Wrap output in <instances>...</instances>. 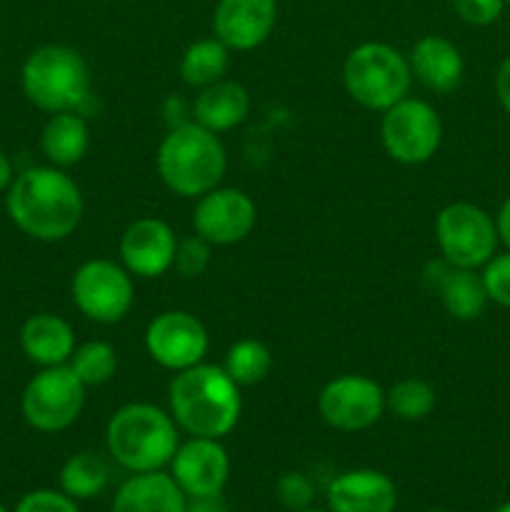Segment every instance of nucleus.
Wrapping results in <instances>:
<instances>
[{"label":"nucleus","instance_id":"1","mask_svg":"<svg viewBox=\"0 0 510 512\" xmlns=\"http://www.w3.org/2000/svg\"><path fill=\"white\" fill-rule=\"evenodd\" d=\"M15 228L43 243L70 238L83 218L78 183L55 165H38L18 173L5 195Z\"/></svg>","mask_w":510,"mask_h":512},{"label":"nucleus","instance_id":"2","mask_svg":"<svg viewBox=\"0 0 510 512\" xmlns=\"http://www.w3.org/2000/svg\"><path fill=\"white\" fill-rule=\"evenodd\" d=\"M170 415L190 438L220 440L233 433L243 400L240 385L218 365L198 363L175 373L168 388Z\"/></svg>","mask_w":510,"mask_h":512},{"label":"nucleus","instance_id":"3","mask_svg":"<svg viewBox=\"0 0 510 512\" xmlns=\"http://www.w3.org/2000/svg\"><path fill=\"white\" fill-rule=\"evenodd\" d=\"M155 165L165 188L180 198H200L218 188L228 158L218 133H210L193 120L173 128L160 140Z\"/></svg>","mask_w":510,"mask_h":512},{"label":"nucleus","instance_id":"4","mask_svg":"<svg viewBox=\"0 0 510 512\" xmlns=\"http://www.w3.org/2000/svg\"><path fill=\"white\" fill-rule=\"evenodd\" d=\"M105 443L115 463L130 473L163 470L180 445L178 425L155 405L130 403L110 415Z\"/></svg>","mask_w":510,"mask_h":512},{"label":"nucleus","instance_id":"5","mask_svg":"<svg viewBox=\"0 0 510 512\" xmlns=\"http://www.w3.org/2000/svg\"><path fill=\"white\" fill-rule=\"evenodd\" d=\"M23 93L45 113H68L83 108L90 90L88 63L68 45H43L25 58L20 70Z\"/></svg>","mask_w":510,"mask_h":512},{"label":"nucleus","instance_id":"6","mask_svg":"<svg viewBox=\"0 0 510 512\" xmlns=\"http://www.w3.org/2000/svg\"><path fill=\"white\" fill-rule=\"evenodd\" d=\"M343 83L350 98L368 110L385 113L408 98L413 70L408 58L388 43H363L353 48L343 65Z\"/></svg>","mask_w":510,"mask_h":512},{"label":"nucleus","instance_id":"7","mask_svg":"<svg viewBox=\"0 0 510 512\" xmlns=\"http://www.w3.org/2000/svg\"><path fill=\"white\" fill-rule=\"evenodd\" d=\"M435 243L455 268L478 270L498 253L495 218L473 203H450L435 215Z\"/></svg>","mask_w":510,"mask_h":512},{"label":"nucleus","instance_id":"8","mask_svg":"<svg viewBox=\"0 0 510 512\" xmlns=\"http://www.w3.org/2000/svg\"><path fill=\"white\" fill-rule=\"evenodd\" d=\"M383 148L395 163L423 165L443 143V123L438 110L418 98H403L383 113L380 123Z\"/></svg>","mask_w":510,"mask_h":512},{"label":"nucleus","instance_id":"9","mask_svg":"<svg viewBox=\"0 0 510 512\" xmlns=\"http://www.w3.org/2000/svg\"><path fill=\"white\" fill-rule=\"evenodd\" d=\"M85 405V385L68 365L43 368L23 390V418L40 433H60L80 418Z\"/></svg>","mask_w":510,"mask_h":512},{"label":"nucleus","instance_id":"10","mask_svg":"<svg viewBox=\"0 0 510 512\" xmlns=\"http://www.w3.org/2000/svg\"><path fill=\"white\" fill-rule=\"evenodd\" d=\"M70 295L75 308L93 323H120L133 308V275L113 260H88L75 270Z\"/></svg>","mask_w":510,"mask_h":512},{"label":"nucleus","instance_id":"11","mask_svg":"<svg viewBox=\"0 0 510 512\" xmlns=\"http://www.w3.org/2000/svg\"><path fill=\"white\" fill-rule=\"evenodd\" d=\"M385 410V393L373 378L340 375L318 395V413L330 428L340 433H360L380 420Z\"/></svg>","mask_w":510,"mask_h":512},{"label":"nucleus","instance_id":"12","mask_svg":"<svg viewBox=\"0 0 510 512\" xmlns=\"http://www.w3.org/2000/svg\"><path fill=\"white\" fill-rule=\"evenodd\" d=\"M145 350L160 368L180 373L203 363L208 353V330L185 310H165L148 323Z\"/></svg>","mask_w":510,"mask_h":512},{"label":"nucleus","instance_id":"13","mask_svg":"<svg viewBox=\"0 0 510 512\" xmlns=\"http://www.w3.org/2000/svg\"><path fill=\"white\" fill-rule=\"evenodd\" d=\"M258 223L253 198L238 188H213L200 195L193 210L195 235L210 245H235L248 238Z\"/></svg>","mask_w":510,"mask_h":512},{"label":"nucleus","instance_id":"14","mask_svg":"<svg viewBox=\"0 0 510 512\" xmlns=\"http://www.w3.org/2000/svg\"><path fill=\"white\" fill-rule=\"evenodd\" d=\"M170 475L188 498L223 493L230 478L228 450L220 445V440L190 438L175 450Z\"/></svg>","mask_w":510,"mask_h":512},{"label":"nucleus","instance_id":"15","mask_svg":"<svg viewBox=\"0 0 510 512\" xmlns=\"http://www.w3.org/2000/svg\"><path fill=\"white\" fill-rule=\"evenodd\" d=\"M178 238L173 228L158 218H140L125 228L120 238L123 268L135 278H160L175 263Z\"/></svg>","mask_w":510,"mask_h":512},{"label":"nucleus","instance_id":"16","mask_svg":"<svg viewBox=\"0 0 510 512\" xmlns=\"http://www.w3.org/2000/svg\"><path fill=\"white\" fill-rule=\"evenodd\" d=\"M278 20V0H218L213 33L230 50H255L270 38Z\"/></svg>","mask_w":510,"mask_h":512},{"label":"nucleus","instance_id":"17","mask_svg":"<svg viewBox=\"0 0 510 512\" xmlns=\"http://www.w3.org/2000/svg\"><path fill=\"white\" fill-rule=\"evenodd\" d=\"M423 280L433 293L440 295L443 308L448 310L450 318L463 320V323L478 320L483 315L485 305L490 303L488 293H485L483 275L478 270L455 268L448 260L440 258L425 268Z\"/></svg>","mask_w":510,"mask_h":512},{"label":"nucleus","instance_id":"18","mask_svg":"<svg viewBox=\"0 0 510 512\" xmlns=\"http://www.w3.org/2000/svg\"><path fill=\"white\" fill-rule=\"evenodd\" d=\"M395 505L398 490L380 470H348L328 485L330 512H395Z\"/></svg>","mask_w":510,"mask_h":512},{"label":"nucleus","instance_id":"19","mask_svg":"<svg viewBox=\"0 0 510 512\" xmlns=\"http://www.w3.org/2000/svg\"><path fill=\"white\" fill-rule=\"evenodd\" d=\"M410 70L420 85L440 95L455 93L463 83L465 60L443 35H423L410 50Z\"/></svg>","mask_w":510,"mask_h":512},{"label":"nucleus","instance_id":"20","mask_svg":"<svg viewBox=\"0 0 510 512\" xmlns=\"http://www.w3.org/2000/svg\"><path fill=\"white\" fill-rule=\"evenodd\" d=\"M188 495L180 490L173 475L163 470L133 473L118 488L113 512H185Z\"/></svg>","mask_w":510,"mask_h":512},{"label":"nucleus","instance_id":"21","mask_svg":"<svg viewBox=\"0 0 510 512\" xmlns=\"http://www.w3.org/2000/svg\"><path fill=\"white\" fill-rule=\"evenodd\" d=\"M20 348L30 363L53 368V365H68L78 345H75L73 328L60 315L38 313L30 315L20 328Z\"/></svg>","mask_w":510,"mask_h":512},{"label":"nucleus","instance_id":"22","mask_svg":"<svg viewBox=\"0 0 510 512\" xmlns=\"http://www.w3.org/2000/svg\"><path fill=\"white\" fill-rule=\"evenodd\" d=\"M250 113V95L235 80H218V83L200 88L195 98L193 115L195 123L208 128L210 133H225L243 123Z\"/></svg>","mask_w":510,"mask_h":512},{"label":"nucleus","instance_id":"23","mask_svg":"<svg viewBox=\"0 0 510 512\" xmlns=\"http://www.w3.org/2000/svg\"><path fill=\"white\" fill-rule=\"evenodd\" d=\"M90 148V130L78 110L53 113L40 133V150L55 168H70L80 163Z\"/></svg>","mask_w":510,"mask_h":512},{"label":"nucleus","instance_id":"24","mask_svg":"<svg viewBox=\"0 0 510 512\" xmlns=\"http://www.w3.org/2000/svg\"><path fill=\"white\" fill-rule=\"evenodd\" d=\"M230 65V48L220 43L218 38H203L188 45V50L180 58V78L190 88H208L225 78Z\"/></svg>","mask_w":510,"mask_h":512},{"label":"nucleus","instance_id":"25","mask_svg":"<svg viewBox=\"0 0 510 512\" xmlns=\"http://www.w3.org/2000/svg\"><path fill=\"white\" fill-rule=\"evenodd\" d=\"M110 480L108 463L98 453H78L60 470V490L73 500H90L105 490Z\"/></svg>","mask_w":510,"mask_h":512},{"label":"nucleus","instance_id":"26","mask_svg":"<svg viewBox=\"0 0 510 512\" xmlns=\"http://www.w3.org/2000/svg\"><path fill=\"white\" fill-rule=\"evenodd\" d=\"M223 368L240 388H250V385H258L268 378L270 368H273V355L265 343L245 338L230 345Z\"/></svg>","mask_w":510,"mask_h":512},{"label":"nucleus","instance_id":"27","mask_svg":"<svg viewBox=\"0 0 510 512\" xmlns=\"http://www.w3.org/2000/svg\"><path fill=\"white\" fill-rule=\"evenodd\" d=\"M68 368L73 370L75 378L85 385V388H98L105 385L118 370V353L105 340H88V343L78 345L68 360Z\"/></svg>","mask_w":510,"mask_h":512},{"label":"nucleus","instance_id":"28","mask_svg":"<svg viewBox=\"0 0 510 512\" xmlns=\"http://www.w3.org/2000/svg\"><path fill=\"white\" fill-rule=\"evenodd\" d=\"M435 388L430 383L420 378H405L398 380L393 388L385 393V410L395 415L400 420H425L435 410Z\"/></svg>","mask_w":510,"mask_h":512},{"label":"nucleus","instance_id":"29","mask_svg":"<svg viewBox=\"0 0 510 512\" xmlns=\"http://www.w3.org/2000/svg\"><path fill=\"white\" fill-rule=\"evenodd\" d=\"M483 283L490 303L500 308H510V250L495 253L488 263L483 265Z\"/></svg>","mask_w":510,"mask_h":512},{"label":"nucleus","instance_id":"30","mask_svg":"<svg viewBox=\"0 0 510 512\" xmlns=\"http://www.w3.org/2000/svg\"><path fill=\"white\" fill-rule=\"evenodd\" d=\"M275 495H278L283 508H288L290 512H303L313 505L315 488L308 475L293 470V473L280 475L278 485H275Z\"/></svg>","mask_w":510,"mask_h":512},{"label":"nucleus","instance_id":"31","mask_svg":"<svg viewBox=\"0 0 510 512\" xmlns=\"http://www.w3.org/2000/svg\"><path fill=\"white\" fill-rule=\"evenodd\" d=\"M210 248H213V245L205 243L200 235L178 240V250H175L173 268L178 270L183 278H198V275H203L205 270H208Z\"/></svg>","mask_w":510,"mask_h":512},{"label":"nucleus","instance_id":"32","mask_svg":"<svg viewBox=\"0 0 510 512\" xmlns=\"http://www.w3.org/2000/svg\"><path fill=\"white\" fill-rule=\"evenodd\" d=\"M13 512H80L75 500L63 490H33L23 495Z\"/></svg>","mask_w":510,"mask_h":512},{"label":"nucleus","instance_id":"33","mask_svg":"<svg viewBox=\"0 0 510 512\" xmlns=\"http://www.w3.org/2000/svg\"><path fill=\"white\" fill-rule=\"evenodd\" d=\"M453 8L463 23L485 28L503 15L505 0H453Z\"/></svg>","mask_w":510,"mask_h":512},{"label":"nucleus","instance_id":"34","mask_svg":"<svg viewBox=\"0 0 510 512\" xmlns=\"http://www.w3.org/2000/svg\"><path fill=\"white\" fill-rule=\"evenodd\" d=\"M495 95H498L500 108L510 115V55H505V60L495 70Z\"/></svg>","mask_w":510,"mask_h":512},{"label":"nucleus","instance_id":"35","mask_svg":"<svg viewBox=\"0 0 510 512\" xmlns=\"http://www.w3.org/2000/svg\"><path fill=\"white\" fill-rule=\"evenodd\" d=\"M185 512H225L223 493L218 495H195L185 503Z\"/></svg>","mask_w":510,"mask_h":512},{"label":"nucleus","instance_id":"36","mask_svg":"<svg viewBox=\"0 0 510 512\" xmlns=\"http://www.w3.org/2000/svg\"><path fill=\"white\" fill-rule=\"evenodd\" d=\"M495 228H498L500 243L510 250V195L498 208V215H495Z\"/></svg>","mask_w":510,"mask_h":512},{"label":"nucleus","instance_id":"37","mask_svg":"<svg viewBox=\"0 0 510 512\" xmlns=\"http://www.w3.org/2000/svg\"><path fill=\"white\" fill-rule=\"evenodd\" d=\"M13 178H15L13 163H10L8 155H5L3 150H0V193L10 188V183H13Z\"/></svg>","mask_w":510,"mask_h":512},{"label":"nucleus","instance_id":"38","mask_svg":"<svg viewBox=\"0 0 510 512\" xmlns=\"http://www.w3.org/2000/svg\"><path fill=\"white\" fill-rule=\"evenodd\" d=\"M493 512H510V500H508V503H503V505H500V508H495Z\"/></svg>","mask_w":510,"mask_h":512},{"label":"nucleus","instance_id":"39","mask_svg":"<svg viewBox=\"0 0 510 512\" xmlns=\"http://www.w3.org/2000/svg\"><path fill=\"white\" fill-rule=\"evenodd\" d=\"M303 512H325V510H315V508H308V510H303Z\"/></svg>","mask_w":510,"mask_h":512},{"label":"nucleus","instance_id":"40","mask_svg":"<svg viewBox=\"0 0 510 512\" xmlns=\"http://www.w3.org/2000/svg\"><path fill=\"white\" fill-rule=\"evenodd\" d=\"M425 512H445V510H440V508H433V510H425Z\"/></svg>","mask_w":510,"mask_h":512},{"label":"nucleus","instance_id":"41","mask_svg":"<svg viewBox=\"0 0 510 512\" xmlns=\"http://www.w3.org/2000/svg\"><path fill=\"white\" fill-rule=\"evenodd\" d=\"M0 512H8V508H5V505H3V503H0Z\"/></svg>","mask_w":510,"mask_h":512},{"label":"nucleus","instance_id":"42","mask_svg":"<svg viewBox=\"0 0 510 512\" xmlns=\"http://www.w3.org/2000/svg\"><path fill=\"white\" fill-rule=\"evenodd\" d=\"M505 5H508V8H510V0H505Z\"/></svg>","mask_w":510,"mask_h":512}]
</instances>
